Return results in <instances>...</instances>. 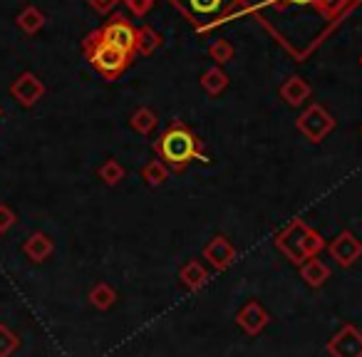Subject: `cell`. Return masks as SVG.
I'll list each match as a JSON object with an SVG mask.
<instances>
[{"label":"cell","instance_id":"6da1fadb","mask_svg":"<svg viewBox=\"0 0 362 357\" xmlns=\"http://www.w3.org/2000/svg\"><path fill=\"white\" fill-rule=\"evenodd\" d=\"M154 151H156V156H159V161H164V164L171 166L174 171H184L194 159L209 164V154L202 151L199 136L181 119H174L161 131L159 139L154 141Z\"/></svg>","mask_w":362,"mask_h":357},{"label":"cell","instance_id":"7a4b0ae2","mask_svg":"<svg viewBox=\"0 0 362 357\" xmlns=\"http://www.w3.org/2000/svg\"><path fill=\"white\" fill-rule=\"evenodd\" d=\"M169 3L197 30H211L241 13H248V0H169Z\"/></svg>","mask_w":362,"mask_h":357},{"label":"cell","instance_id":"3957f363","mask_svg":"<svg viewBox=\"0 0 362 357\" xmlns=\"http://www.w3.org/2000/svg\"><path fill=\"white\" fill-rule=\"evenodd\" d=\"M276 248L293 261L296 266H303L310 258H317V253L325 248V238L315 231L313 226H308L303 218H293L286 228L276 233Z\"/></svg>","mask_w":362,"mask_h":357},{"label":"cell","instance_id":"277c9868","mask_svg":"<svg viewBox=\"0 0 362 357\" xmlns=\"http://www.w3.org/2000/svg\"><path fill=\"white\" fill-rule=\"evenodd\" d=\"M82 52H85V57L90 60L92 70H95L100 77H105L107 82L117 80L132 62V55L122 52L119 47L110 45V42L102 37L100 28L92 30L90 35L82 40Z\"/></svg>","mask_w":362,"mask_h":357},{"label":"cell","instance_id":"5b68a950","mask_svg":"<svg viewBox=\"0 0 362 357\" xmlns=\"http://www.w3.org/2000/svg\"><path fill=\"white\" fill-rule=\"evenodd\" d=\"M296 127L310 144H320L335 129V117L322 105H308L305 112L296 119Z\"/></svg>","mask_w":362,"mask_h":357},{"label":"cell","instance_id":"8992f818","mask_svg":"<svg viewBox=\"0 0 362 357\" xmlns=\"http://www.w3.org/2000/svg\"><path fill=\"white\" fill-rule=\"evenodd\" d=\"M102 37H105L110 45L119 47L122 52L134 57L136 52V28L132 23H127L124 16H112L105 25L100 28Z\"/></svg>","mask_w":362,"mask_h":357},{"label":"cell","instance_id":"52a82bcc","mask_svg":"<svg viewBox=\"0 0 362 357\" xmlns=\"http://www.w3.org/2000/svg\"><path fill=\"white\" fill-rule=\"evenodd\" d=\"M42 95H45V85L35 72H23L11 85V97L21 107H35L42 100Z\"/></svg>","mask_w":362,"mask_h":357},{"label":"cell","instance_id":"ba28073f","mask_svg":"<svg viewBox=\"0 0 362 357\" xmlns=\"http://www.w3.org/2000/svg\"><path fill=\"white\" fill-rule=\"evenodd\" d=\"M330 357H362V332L355 325H342L327 340Z\"/></svg>","mask_w":362,"mask_h":357},{"label":"cell","instance_id":"9c48e42d","mask_svg":"<svg viewBox=\"0 0 362 357\" xmlns=\"http://www.w3.org/2000/svg\"><path fill=\"white\" fill-rule=\"evenodd\" d=\"M327 251H330V256L335 258L337 266L350 268L352 263L362 256V241L352 231H342L340 236L332 238L330 246H327Z\"/></svg>","mask_w":362,"mask_h":357},{"label":"cell","instance_id":"30bf717a","mask_svg":"<svg viewBox=\"0 0 362 357\" xmlns=\"http://www.w3.org/2000/svg\"><path fill=\"white\" fill-rule=\"evenodd\" d=\"M236 322H238V327L246 332V335L256 337L261 330H266V325L271 322V315H268V310L261 305V303L251 300V303H246L241 310H238Z\"/></svg>","mask_w":362,"mask_h":357},{"label":"cell","instance_id":"8fae6325","mask_svg":"<svg viewBox=\"0 0 362 357\" xmlns=\"http://www.w3.org/2000/svg\"><path fill=\"white\" fill-rule=\"evenodd\" d=\"M204 258L211 263L216 271H226L233 261H236V248L226 236H214L211 241L204 246Z\"/></svg>","mask_w":362,"mask_h":357},{"label":"cell","instance_id":"7c38bea8","mask_svg":"<svg viewBox=\"0 0 362 357\" xmlns=\"http://www.w3.org/2000/svg\"><path fill=\"white\" fill-rule=\"evenodd\" d=\"M310 92H313L310 85H308L300 75H291L281 85L278 95H281V100L288 102L291 107H300V105H305V100H310Z\"/></svg>","mask_w":362,"mask_h":357},{"label":"cell","instance_id":"4fadbf2b","mask_svg":"<svg viewBox=\"0 0 362 357\" xmlns=\"http://www.w3.org/2000/svg\"><path fill=\"white\" fill-rule=\"evenodd\" d=\"M52 251H55V243H52V238L42 231H35L33 236H28L25 243H23V253H25L33 263L47 261V258L52 256Z\"/></svg>","mask_w":362,"mask_h":357},{"label":"cell","instance_id":"5bb4252c","mask_svg":"<svg viewBox=\"0 0 362 357\" xmlns=\"http://www.w3.org/2000/svg\"><path fill=\"white\" fill-rule=\"evenodd\" d=\"M300 278L305 281V286L310 288H322L330 278V268L320 261V258H310L300 266Z\"/></svg>","mask_w":362,"mask_h":357},{"label":"cell","instance_id":"9a60e30c","mask_svg":"<svg viewBox=\"0 0 362 357\" xmlns=\"http://www.w3.org/2000/svg\"><path fill=\"white\" fill-rule=\"evenodd\" d=\"M16 25L21 28L25 35H35V33H40L42 25H45V13L37 6H25L16 16Z\"/></svg>","mask_w":362,"mask_h":357},{"label":"cell","instance_id":"2e32d148","mask_svg":"<svg viewBox=\"0 0 362 357\" xmlns=\"http://www.w3.org/2000/svg\"><path fill=\"white\" fill-rule=\"evenodd\" d=\"M315 8L327 18V21H332L337 25V23L355 8V3H352V0H315Z\"/></svg>","mask_w":362,"mask_h":357},{"label":"cell","instance_id":"e0dca14e","mask_svg":"<svg viewBox=\"0 0 362 357\" xmlns=\"http://www.w3.org/2000/svg\"><path fill=\"white\" fill-rule=\"evenodd\" d=\"M156 124H159V119H156L154 110H149V107H139V110H134V115L129 117V127L141 136H149L151 131L156 129Z\"/></svg>","mask_w":362,"mask_h":357},{"label":"cell","instance_id":"ac0fdd59","mask_svg":"<svg viewBox=\"0 0 362 357\" xmlns=\"http://www.w3.org/2000/svg\"><path fill=\"white\" fill-rule=\"evenodd\" d=\"M226 87H228V75L218 65L209 67V70L202 75V90L206 92V95L216 97V95H221Z\"/></svg>","mask_w":362,"mask_h":357},{"label":"cell","instance_id":"d6986e66","mask_svg":"<svg viewBox=\"0 0 362 357\" xmlns=\"http://www.w3.org/2000/svg\"><path fill=\"white\" fill-rule=\"evenodd\" d=\"M179 278H181V283L189 288V291H199V288H202L204 283L209 281V273H206V268H204L199 261H189L187 266L181 268Z\"/></svg>","mask_w":362,"mask_h":357},{"label":"cell","instance_id":"ffe728a7","mask_svg":"<svg viewBox=\"0 0 362 357\" xmlns=\"http://www.w3.org/2000/svg\"><path fill=\"white\" fill-rule=\"evenodd\" d=\"M161 47V35L154 30L151 25H144L136 30V52L144 57L154 55L156 50Z\"/></svg>","mask_w":362,"mask_h":357},{"label":"cell","instance_id":"44dd1931","mask_svg":"<svg viewBox=\"0 0 362 357\" xmlns=\"http://www.w3.org/2000/svg\"><path fill=\"white\" fill-rule=\"evenodd\" d=\"M169 179V166L159 159H151L141 166V182L149 184V187H159Z\"/></svg>","mask_w":362,"mask_h":357},{"label":"cell","instance_id":"7402d4cb","mask_svg":"<svg viewBox=\"0 0 362 357\" xmlns=\"http://www.w3.org/2000/svg\"><path fill=\"white\" fill-rule=\"evenodd\" d=\"M90 303L97 310H110L117 303V291L112 286H107V283H97L90 291Z\"/></svg>","mask_w":362,"mask_h":357},{"label":"cell","instance_id":"603a6c76","mask_svg":"<svg viewBox=\"0 0 362 357\" xmlns=\"http://www.w3.org/2000/svg\"><path fill=\"white\" fill-rule=\"evenodd\" d=\"M97 176H100L107 187H117V184L124 179V166H122L117 159H107L105 164L97 169Z\"/></svg>","mask_w":362,"mask_h":357},{"label":"cell","instance_id":"cb8c5ba5","mask_svg":"<svg viewBox=\"0 0 362 357\" xmlns=\"http://www.w3.org/2000/svg\"><path fill=\"white\" fill-rule=\"evenodd\" d=\"M21 347V337L13 332L6 322H0V357H13V352Z\"/></svg>","mask_w":362,"mask_h":357},{"label":"cell","instance_id":"d4e9b609","mask_svg":"<svg viewBox=\"0 0 362 357\" xmlns=\"http://www.w3.org/2000/svg\"><path fill=\"white\" fill-rule=\"evenodd\" d=\"M233 55H236V50H233V45L228 40H216L211 47H209V57H211L218 67L226 65V62H231Z\"/></svg>","mask_w":362,"mask_h":357},{"label":"cell","instance_id":"484cf974","mask_svg":"<svg viewBox=\"0 0 362 357\" xmlns=\"http://www.w3.org/2000/svg\"><path fill=\"white\" fill-rule=\"evenodd\" d=\"M18 216L8 204H0V233H8L13 226H16Z\"/></svg>","mask_w":362,"mask_h":357},{"label":"cell","instance_id":"4316f807","mask_svg":"<svg viewBox=\"0 0 362 357\" xmlns=\"http://www.w3.org/2000/svg\"><path fill=\"white\" fill-rule=\"evenodd\" d=\"M122 3H124V6L129 8V11L134 13L136 18H144L146 13H149L151 8H154L156 0H122Z\"/></svg>","mask_w":362,"mask_h":357},{"label":"cell","instance_id":"83f0119b","mask_svg":"<svg viewBox=\"0 0 362 357\" xmlns=\"http://www.w3.org/2000/svg\"><path fill=\"white\" fill-rule=\"evenodd\" d=\"M92 8H95L97 13H102V16H107V13H112V8L117 6V0H87Z\"/></svg>","mask_w":362,"mask_h":357},{"label":"cell","instance_id":"f1b7e54d","mask_svg":"<svg viewBox=\"0 0 362 357\" xmlns=\"http://www.w3.org/2000/svg\"><path fill=\"white\" fill-rule=\"evenodd\" d=\"M291 3H296V6H303V8L315 6V0H291Z\"/></svg>","mask_w":362,"mask_h":357},{"label":"cell","instance_id":"f546056e","mask_svg":"<svg viewBox=\"0 0 362 357\" xmlns=\"http://www.w3.org/2000/svg\"><path fill=\"white\" fill-rule=\"evenodd\" d=\"M352 3H355V6H360V3H362V0H352Z\"/></svg>","mask_w":362,"mask_h":357},{"label":"cell","instance_id":"4dcf8cb0","mask_svg":"<svg viewBox=\"0 0 362 357\" xmlns=\"http://www.w3.org/2000/svg\"><path fill=\"white\" fill-rule=\"evenodd\" d=\"M0 117H3V107H0Z\"/></svg>","mask_w":362,"mask_h":357},{"label":"cell","instance_id":"1f68e13d","mask_svg":"<svg viewBox=\"0 0 362 357\" xmlns=\"http://www.w3.org/2000/svg\"><path fill=\"white\" fill-rule=\"evenodd\" d=\"M360 65H362V55H360Z\"/></svg>","mask_w":362,"mask_h":357},{"label":"cell","instance_id":"d6a6232c","mask_svg":"<svg viewBox=\"0 0 362 357\" xmlns=\"http://www.w3.org/2000/svg\"><path fill=\"white\" fill-rule=\"evenodd\" d=\"M360 131H362V127H360Z\"/></svg>","mask_w":362,"mask_h":357},{"label":"cell","instance_id":"836d02e7","mask_svg":"<svg viewBox=\"0 0 362 357\" xmlns=\"http://www.w3.org/2000/svg\"><path fill=\"white\" fill-rule=\"evenodd\" d=\"M117 3H119V0H117Z\"/></svg>","mask_w":362,"mask_h":357}]
</instances>
